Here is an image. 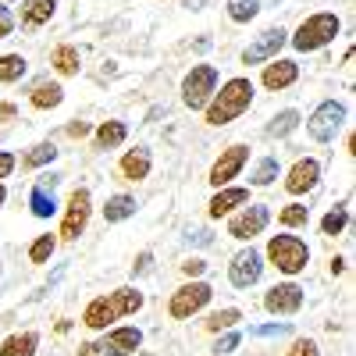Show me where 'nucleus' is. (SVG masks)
<instances>
[{"label":"nucleus","instance_id":"obj_1","mask_svg":"<svg viewBox=\"0 0 356 356\" xmlns=\"http://www.w3.org/2000/svg\"><path fill=\"white\" fill-rule=\"evenodd\" d=\"M139 307H143V296L136 289H118L111 296H97V300L86 307V317L82 321H86V328L100 332V328H107L111 321L125 317V314H136Z\"/></svg>","mask_w":356,"mask_h":356},{"label":"nucleus","instance_id":"obj_2","mask_svg":"<svg viewBox=\"0 0 356 356\" xmlns=\"http://www.w3.org/2000/svg\"><path fill=\"white\" fill-rule=\"evenodd\" d=\"M250 104H253V82L250 79H232V82L221 86V93L214 97V104L207 107V122L211 125H228Z\"/></svg>","mask_w":356,"mask_h":356},{"label":"nucleus","instance_id":"obj_3","mask_svg":"<svg viewBox=\"0 0 356 356\" xmlns=\"http://www.w3.org/2000/svg\"><path fill=\"white\" fill-rule=\"evenodd\" d=\"M267 257H271V264L278 267V271L296 275V271H303V267H307L310 250H307L303 239H296V235H275V239L267 243Z\"/></svg>","mask_w":356,"mask_h":356},{"label":"nucleus","instance_id":"obj_4","mask_svg":"<svg viewBox=\"0 0 356 356\" xmlns=\"http://www.w3.org/2000/svg\"><path fill=\"white\" fill-rule=\"evenodd\" d=\"M339 36V18L335 15H314L307 18L292 36V47L296 50H321L324 43H332Z\"/></svg>","mask_w":356,"mask_h":356},{"label":"nucleus","instance_id":"obj_5","mask_svg":"<svg viewBox=\"0 0 356 356\" xmlns=\"http://www.w3.org/2000/svg\"><path fill=\"white\" fill-rule=\"evenodd\" d=\"M214 86H218V68L196 65V68L186 75V82H182V100H186V107H193V111L207 107V100H211V93H214Z\"/></svg>","mask_w":356,"mask_h":356},{"label":"nucleus","instance_id":"obj_6","mask_svg":"<svg viewBox=\"0 0 356 356\" xmlns=\"http://www.w3.org/2000/svg\"><path fill=\"white\" fill-rule=\"evenodd\" d=\"M342 122H346V107H342V104H335V100H328V104H321V107L310 114L307 132H310L317 143H328V139L342 129Z\"/></svg>","mask_w":356,"mask_h":356},{"label":"nucleus","instance_id":"obj_7","mask_svg":"<svg viewBox=\"0 0 356 356\" xmlns=\"http://www.w3.org/2000/svg\"><path fill=\"white\" fill-rule=\"evenodd\" d=\"M207 303H211V285H203V282H193V285H182L175 296H171V317H193L196 310H203Z\"/></svg>","mask_w":356,"mask_h":356},{"label":"nucleus","instance_id":"obj_8","mask_svg":"<svg viewBox=\"0 0 356 356\" xmlns=\"http://www.w3.org/2000/svg\"><path fill=\"white\" fill-rule=\"evenodd\" d=\"M267 221H271V211H267V207H260V203H253V207H246L243 214L232 218L228 235H235V239H253V235H260V232L267 228Z\"/></svg>","mask_w":356,"mask_h":356},{"label":"nucleus","instance_id":"obj_9","mask_svg":"<svg viewBox=\"0 0 356 356\" xmlns=\"http://www.w3.org/2000/svg\"><path fill=\"white\" fill-rule=\"evenodd\" d=\"M260 271H264L260 253H257V250H243L239 257L232 260L228 278H232V285H235V289H250V285H257V282H260Z\"/></svg>","mask_w":356,"mask_h":356},{"label":"nucleus","instance_id":"obj_10","mask_svg":"<svg viewBox=\"0 0 356 356\" xmlns=\"http://www.w3.org/2000/svg\"><path fill=\"white\" fill-rule=\"evenodd\" d=\"M86 221H89V189H75L72 200H68V218L61 225V235L65 239H79Z\"/></svg>","mask_w":356,"mask_h":356},{"label":"nucleus","instance_id":"obj_11","mask_svg":"<svg viewBox=\"0 0 356 356\" xmlns=\"http://www.w3.org/2000/svg\"><path fill=\"white\" fill-rule=\"evenodd\" d=\"M264 307L271 310V314H296V310L303 307V289H300V285H292V282L275 285L271 292H267Z\"/></svg>","mask_w":356,"mask_h":356},{"label":"nucleus","instance_id":"obj_12","mask_svg":"<svg viewBox=\"0 0 356 356\" xmlns=\"http://www.w3.org/2000/svg\"><path fill=\"white\" fill-rule=\"evenodd\" d=\"M246 157H250V150H246V146H228V150L221 154V161L211 168V182H214V186H225V182H232V178L243 171Z\"/></svg>","mask_w":356,"mask_h":356},{"label":"nucleus","instance_id":"obj_13","mask_svg":"<svg viewBox=\"0 0 356 356\" xmlns=\"http://www.w3.org/2000/svg\"><path fill=\"white\" fill-rule=\"evenodd\" d=\"M139 342H143V332H139V328H118V332H111L97 349H100L104 356H125V353H136Z\"/></svg>","mask_w":356,"mask_h":356},{"label":"nucleus","instance_id":"obj_14","mask_svg":"<svg viewBox=\"0 0 356 356\" xmlns=\"http://www.w3.org/2000/svg\"><path fill=\"white\" fill-rule=\"evenodd\" d=\"M282 43H285V29H267V33L243 54V61L246 65H260V61H267V57H275L282 50Z\"/></svg>","mask_w":356,"mask_h":356},{"label":"nucleus","instance_id":"obj_15","mask_svg":"<svg viewBox=\"0 0 356 356\" xmlns=\"http://www.w3.org/2000/svg\"><path fill=\"white\" fill-rule=\"evenodd\" d=\"M317 178H321V164L317 161H300L292 171H289V178H285V189L292 193V196H300V193H307V189H314L317 186Z\"/></svg>","mask_w":356,"mask_h":356},{"label":"nucleus","instance_id":"obj_16","mask_svg":"<svg viewBox=\"0 0 356 356\" xmlns=\"http://www.w3.org/2000/svg\"><path fill=\"white\" fill-rule=\"evenodd\" d=\"M296 75H300V68H296L292 61H275V65L264 68V86L267 89H285V86L296 82Z\"/></svg>","mask_w":356,"mask_h":356},{"label":"nucleus","instance_id":"obj_17","mask_svg":"<svg viewBox=\"0 0 356 356\" xmlns=\"http://www.w3.org/2000/svg\"><path fill=\"white\" fill-rule=\"evenodd\" d=\"M54 8H57V0H25V4H22V22L29 29H36V25L50 22Z\"/></svg>","mask_w":356,"mask_h":356},{"label":"nucleus","instance_id":"obj_18","mask_svg":"<svg viewBox=\"0 0 356 356\" xmlns=\"http://www.w3.org/2000/svg\"><path fill=\"white\" fill-rule=\"evenodd\" d=\"M122 171H125V178H132V182L146 178V175H150V154H146V150H129L122 157Z\"/></svg>","mask_w":356,"mask_h":356},{"label":"nucleus","instance_id":"obj_19","mask_svg":"<svg viewBox=\"0 0 356 356\" xmlns=\"http://www.w3.org/2000/svg\"><path fill=\"white\" fill-rule=\"evenodd\" d=\"M246 200H250V193H246V189H225V193H218V196L211 200V218L228 214L232 207H243Z\"/></svg>","mask_w":356,"mask_h":356},{"label":"nucleus","instance_id":"obj_20","mask_svg":"<svg viewBox=\"0 0 356 356\" xmlns=\"http://www.w3.org/2000/svg\"><path fill=\"white\" fill-rule=\"evenodd\" d=\"M36 335L33 332H25V335H11L4 346H0V356H33L36 353Z\"/></svg>","mask_w":356,"mask_h":356},{"label":"nucleus","instance_id":"obj_21","mask_svg":"<svg viewBox=\"0 0 356 356\" xmlns=\"http://www.w3.org/2000/svg\"><path fill=\"white\" fill-rule=\"evenodd\" d=\"M132 214H136V200L132 196H111L107 207H104V218L107 221H125Z\"/></svg>","mask_w":356,"mask_h":356},{"label":"nucleus","instance_id":"obj_22","mask_svg":"<svg viewBox=\"0 0 356 356\" xmlns=\"http://www.w3.org/2000/svg\"><path fill=\"white\" fill-rule=\"evenodd\" d=\"M61 97H65V89H61V86L43 82V86H36V89H33V107H40V111L57 107V104H61Z\"/></svg>","mask_w":356,"mask_h":356},{"label":"nucleus","instance_id":"obj_23","mask_svg":"<svg viewBox=\"0 0 356 356\" xmlns=\"http://www.w3.org/2000/svg\"><path fill=\"white\" fill-rule=\"evenodd\" d=\"M122 143H125V125L122 122L100 125V132H97V146H100V150H114V146H122Z\"/></svg>","mask_w":356,"mask_h":356},{"label":"nucleus","instance_id":"obj_24","mask_svg":"<svg viewBox=\"0 0 356 356\" xmlns=\"http://www.w3.org/2000/svg\"><path fill=\"white\" fill-rule=\"evenodd\" d=\"M54 68L61 75H75L79 72V50L75 47H57L54 50Z\"/></svg>","mask_w":356,"mask_h":356},{"label":"nucleus","instance_id":"obj_25","mask_svg":"<svg viewBox=\"0 0 356 356\" xmlns=\"http://www.w3.org/2000/svg\"><path fill=\"white\" fill-rule=\"evenodd\" d=\"M25 75V57L22 54H4L0 57V82H15Z\"/></svg>","mask_w":356,"mask_h":356},{"label":"nucleus","instance_id":"obj_26","mask_svg":"<svg viewBox=\"0 0 356 356\" xmlns=\"http://www.w3.org/2000/svg\"><path fill=\"white\" fill-rule=\"evenodd\" d=\"M29 207H33V214H36V218H50V214L57 211V203H54V193H50L47 186L33 189V200H29Z\"/></svg>","mask_w":356,"mask_h":356},{"label":"nucleus","instance_id":"obj_27","mask_svg":"<svg viewBox=\"0 0 356 356\" xmlns=\"http://www.w3.org/2000/svg\"><path fill=\"white\" fill-rule=\"evenodd\" d=\"M275 178H278V161H275V157H264V161L253 168L250 182H253V186H271Z\"/></svg>","mask_w":356,"mask_h":356},{"label":"nucleus","instance_id":"obj_28","mask_svg":"<svg viewBox=\"0 0 356 356\" xmlns=\"http://www.w3.org/2000/svg\"><path fill=\"white\" fill-rule=\"evenodd\" d=\"M260 11V0H228V15L232 22H250Z\"/></svg>","mask_w":356,"mask_h":356},{"label":"nucleus","instance_id":"obj_29","mask_svg":"<svg viewBox=\"0 0 356 356\" xmlns=\"http://www.w3.org/2000/svg\"><path fill=\"white\" fill-rule=\"evenodd\" d=\"M296 125H300V114L296 111H282L271 125H267V136H289Z\"/></svg>","mask_w":356,"mask_h":356},{"label":"nucleus","instance_id":"obj_30","mask_svg":"<svg viewBox=\"0 0 356 356\" xmlns=\"http://www.w3.org/2000/svg\"><path fill=\"white\" fill-rule=\"evenodd\" d=\"M278 221H282V225H289V228H296V225H307V221H310V207L292 203V207H285V211L278 214Z\"/></svg>","mask_w":356,"mask_h":356},{"label":"nucleus","instance_id":"obj_31","mask_svg":"<svg viewBox=\"0 0 356 356\" xmlns=\"http://www.w3.org/2000/svg\"><path fill=\"white\" fill-rule=\"evenodd\" d=\"M50 253H54V235H40V239L29 246V260L33 264H47Z\"/></svg>","mask_w":356,"mask_h":356},{"label":"nucleus","instance_id":"obj_32","mask_svg":"<svg viewBox=\"0 0 356 356\" xmlns=\"http://www.w3.org/2000/svg\"><path fill=\"white\" fill-rule=\"evenodd\" d=\"M54 157H57L54 146H50V143H40L36 150H29V154H25V164H29V168H40V164H50Z\"/></svg>","mask_w":356,"mask_h":356},{"label":"nucleus","instance_id":"obj_33","mask_svg":"<svg viewBox=\"0 0 356 356\" xmlns=\"http://www.w3.org/2000/svg\"><path fill=\"white\" fill-rule=\"evenodd\" d=\"M235 321H239V310H218V314H211L207 328H211V332H221V328H232Z\"/></svg>","mask_w":356,"mask_h":356},{"label":"nucleus","instance_id":"obj_34","mask_svg":"<svg viewBox=\"0 0 356 356\" xmlns=\"http://www.w3.org/2000/svg\"><path fill=\"white\" fill-rule=\"evenodd\" d=\"M346 221H349V214H346V211H332L328 218L321 221V232H324V235H339V232L346 228Z\"/></svg>","mask_w":356,"mask_h":356},{"label":"nucleus","instance_id":"obj_35","mask_svg":"<svg viewBox=\"0 0 356 356\" xmlns=\"http://www.w3.org/2000/svg\"><path fill=\"white\" fill-rule=\"evenodd\" d=\"M289 356H317V346H314L310 339H300V342L289 349Z\"/></svg>","mask_w":356,"mask_h":356},{"label":"nucleus","instance_id":"obj_36","mask_svg":"<svg viewBox=\"0 0 356 356\" xmlns=\"http://www.w3.org/2000/svg\"><path fill=\"white\" fill-rule=\"evenodd\" d=\"M289 328L285 324H264V328H253V335H260V339H271V335H285Z\"/></svg>","mask_w":356,"mask_h":356},{"label":"nucleus","instance_id":"obj_37","mask_svg":"<svg viewBox=\"0 0 356 356\" xmlns=\"http://www.w3.org/2000/svg\"><path fill=\"white\" fill-rule=\"evenodd\" d=\"M182 271H186L189 278H196V275H203V271H207V264H203L200 257H193V260H186V264H182Z\"/></svg>","mask_w":356,"mask_h":356},{"label":"nucleus","instance_id":"obj_38","mask_svg":"<svg viewBox=\"0 0 356 356\" xmlns=\"http://www.w3.org/2000/svg\"><path fill=\"white\" fill-rule=\"evenodd\" d=\"M11 25H15V22H11V11H8L4 4H0V40H4V36L11 33Z\"/></svg>","mask_w":356,"mask_h":356},{"label":"nucleus","instance_id":"obj_39","mask_svg":"<svg viewBox=\"0 0 356 356\" xmlns=\"http://www.w3.org/2000/svg\"><path fill=\"white\" fill-rule=\"evenodd\" d=\"M235 346H239V335H235V332H232V335H225V339L218 342V353H232Z\"/></svg>","mask_w":356,"mask_h":356},{"label":"nucleus","instance_id":"obj_40","mask_svg":"<svg viewBox=\"0 0 356 356\" xmlns=\"http://www.w3.org/2000/svg\"><path fill=\"white\" fill-rule=\"evenodd\" d=\"M11 168H15V157L11 154H0V178H8Z\"/></svg>","mask_w":356,"mask_h":356},{"label":"nucleus","instance_id":"obj_41","mask_svg":"<svg viewBox=\"0 0 356 356\" xmlns=\"http://www.w3.org/2000/svg\"><path fill=\"white\" fill-rule=\"evenodd\" d=\"M150 260H154L150 253H139V260H136V267H132V271H136V275H143V271H150Z\"/></svg>","mask_w":356,"mask_h":356},{"label":"nucleus","instance_id":"obj_42","mask_svg":"<svg viewBox=\"0 0 356 356\" xmlns=\"http://www.w3.org/2000/svg\"><path fill=\"white\" fill-rule=\"evenodd\" d=\"M86 132H89V125H86V122H72V125H68V136H75V139H82Z\"/></svg>","mask_w":356,"mask_h":356},{"label":"nucleus","instance_id":"obj_43","mask_svg":"<svg viewBox=\"0 0 356 356\" xmlns=\"http://www.w3.org/2000/svg\"><path fill=\"white\" fill-rule=\"evenodd\" d=\"M8 200V193H4V186H0V203H4Z\"/></svg>","mask_w":356,"mask_h":356}]
</instances>
